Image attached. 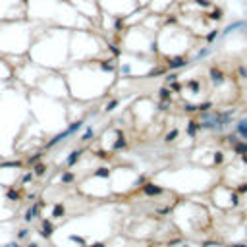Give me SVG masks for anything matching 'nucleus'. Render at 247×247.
<instances>
[{"mask_svg":"<svg viewBox=\"0 0 247 247\" xmlns=\"http://www.w3.org/2000/svg\"><path fill=\"white\" fill-rule=\"evenodd\" d=\"M236 131H238V135L241 137L243 141H247V120H239L236 124Z\"/></svg>","mask_w":247,"mask_h":247,"instance_id":"nucleus-1","label":"nucleus"},{"mask_svg":"<svg viewBox=\"0 0 247 247\" xmlns=\"http://www.w3.org/2000/svg\"><path fill=\"white\" fill-rule=\"evenodd\" d=\"M79 151H74V153H71V156H68V160H66V162H68V164H70V166H71V164H74L75 162V160H77V159H79Z\"/></svg>","mask_w":247,"mask_h":247,"instance_id":"nucleus-2","label":"nucleus"}]
</instances>
